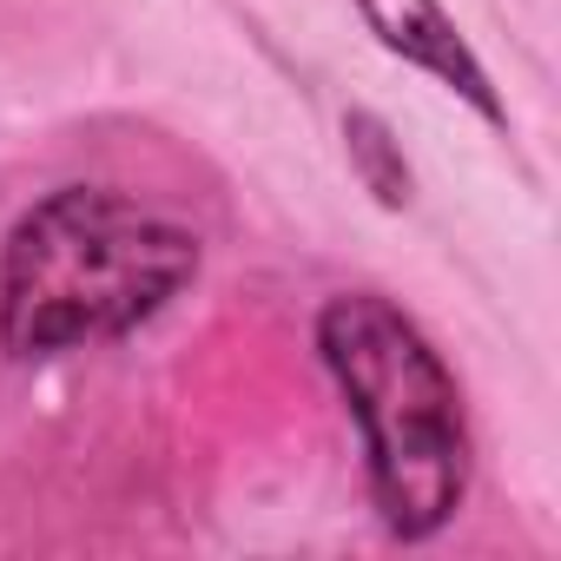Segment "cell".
I'll use <instances>...</instances> for the list:
<instances>
[{
	"instance_id": "7a4b0ae2",
	"label": "cell",
	"mask_w": 561,
	"mask_h": 561,
	"mask_svg": "<svg viewBox=\"0 0 561 561\" xmlns=\"http://www.w3.org/2000/svg\"><path fill=\"white\" fill-rule=\"evenodd\" d=\"M318 357L364 430L370 502L397 541H430L469 495L462 390L436 344L377 291H344L318 311Z\"/></svg>"
},
{
	"instance_id": "6da1fadb",
	"label": "cell",
	"mask_w": 561,
	"mask_h": 561,
	"mask_svg": "<svg viewBox=\"0 0 561 561\" xmlns=\"http://www.w3.org/2000/svg\"><path fill=\"white\" fill-rule=\"evenodd\" d=\"M198 277V238L113 185H60L0 244V344L60 357L139 331Z\"/></svg>"
},
{
	"instance_id": "3957f363",
	"label": "cell",
	"mask_w": 561,
	"mask_h": 561,
	"mask_svg": "<svg viewBox=\"0 0 561 561\" xmlns=\"http://www.w3.org/2000/svg\"><path fill=\"white\" fill-rule=\"evenodd\" d=\"M357 14H364V27H370L397 60H410L416 73H430L443 93H456L462 106H476L489 126H508L489 67H482L476 47L456 34V21H449L443 0H357Z\"/></svg>"
},
{
	"instance_id": "277c9868",
	"label": "cell",
	"mask_w": 561,
	"mask_h": 561,
	"mask_svg": "<svg viewBox=\"0 0 561 561\" xmlns=\"http://www.w3.org/2000/svg\"><path fill=\"white\" fill-rule=\"evenodd\" d=\"M344 139H351V159H357L364 185H370L383 205H403V198H410V172H403V159H397L390 133H383L370 113H351V119H344Z\"/></svg>"
}]
</instances>
